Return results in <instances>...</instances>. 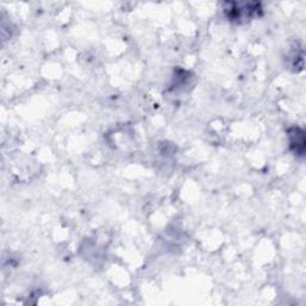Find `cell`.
Returning <instances> with one entry per match:
<instances>
[{"label": "cell", "instance_id": "obj_1", "mask_svg": "<svg viewBox=\"0 0 306 306\" xmlns=\"http://www.w3.org/2000/svg\"><path fill=\"white\" fill-rule=\"evenodd\" d=\"M293 133L289 134L291 137V146L296 154H304L305 150V138H304V132L300 131L299 128H293Z\"/></svg>", "mask_w": 306, "mask_h": 306}]
</instances>
